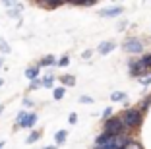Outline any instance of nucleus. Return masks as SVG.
<instances>
[{
  "label": "nucleus",
  "mask_w": 151,
  "mask_h": 149,
  "mask_svg": "<svg viewBox=\"0 0 151 149\" xmlns=\"http://www.w3.org/2000/svg\"><path fill=\"white\" fill-rule=\"evenodd\" d=\"M139 62L143 64V68H145V70H151V54H147V56L139 58Z\"/></svg>",
  "instance_id": "nucleus-12"
},
{
  "label": "nucleus",
  "mask_w": 151,
  "mask_h": 149,
  "mask_svg": "<svg viewBox=\"0 0 151 149\" xmlns=\"http://www.w3.org/2000/svg\"><path fill=\"white\" fill-rule=\"evenodd\" d=\"M2 147H4V141H0V149H2Z\"/></svg>",
  "instance_id": "nucleus-29"
},
{
  "label": "nucleus",
  "mask_w": 151,
  "mask_h": 149,
  "mask_svg": "<svg viewBox=\"0 0 151 149\" xmlns=\"http://www.w3.org/2000/svg\"><path fill=\"white\" fill-rule=\"evenodd\" d=\"M39 137H41V132H31V136H29V137H27V143H35V141L37 140H39Z\"/></svg>",
  "instance_id": "nucleus-13"
},
{
  "label": "nucleus",
  "mask_w": 151,
  "mask_h": 149,
  "mask_svg": "<svg viewBox=\"0 0 151 149\" xmlns=\"http://www.w3.org/2000/svg\"><path fill=\"white\" fill-rule=\"evenodd\" d=\"M111 99H112V101H126V95H124V93H120V91H116V93L111 95Z\"/></svg>",
  "instance_id": "nucleus-14"
},
{
  "label": "nucleus",
  "mask_w": 151,
  "mask_h": 149,
  "mask_svg": "<svg viewBox=\"0 0 151 149\" xmlns=\"http://www.w3.org/2000/svg\"><path fill=\"white\" fill-rule=\"evenodd\" d=\"M68 62H70V58H68V56H62L60 60L56 62V64H58V66H68Z\"/></svg>",
  "instance_id": "nucleus-21"
},
{
  "label": "nucleus",
  "mask_w": 151,
  "mask_h": 149,
  "mask_svg": "<svg viewBox=\"0 0 151 149\" xmlns=\"http://www.w3.org/2000/svg\"><path fill=\"white\" fill-rule=\"evenodd\" d=\"M0 50H2L4 54H8V53H10V45L6 43L4 39H0Z\"/></svg>",
  "instance_id": "nucleus-16"
},
{
  "label": "nucleus",
  "mask_w": 151,
  "mask_h": 149,
  "mask_svg": "<svg viewBox=\"0 0 151 149\" xmlns=\"http://www.w3.org/2000/svg\"><path fill=\"white\" fill-rule=\"evenodd\" d=\"M80 103H87V105H91V103H93V99H91V97H87V95H81L80 97Z\"/></svg>",
  "instance_id": "nucleus-20"
},
{
  "label": "nucleus",
  "mask_w": 151,
  "mask_h": 149,
  "mask_svg": "<svg viewBox=\"0 0 151 149\" xmlns=\"http://www.w3.org/2000/svg\"><path fill=\"white\" fill-rule=\"evenodd\" d=\"M64 93H66V89H64V87H56V89L52 91V97L56 99V101H60V99L64 97Z\"/></svg>",
  "instance_id": "nucleus-10"
},
{
  "label": "nucleus",
  "mask_w": 151,
  "mask_h": 149,
  "mask_svg": "<svg viewBox=\"0 0 151 149\" xmlns=\"http://www.w3.org/2000/svg\"><path fill=\"white\" fill-rule=\"evenodd\" d=\"M128 70H130V74H132V76H143L147 72L139 60H130L128 62Z\"/></svg>",
  "instance_id": "nucleus-5"
},
{
  "label": "nucleus",
  "mask_w": 151,
  "mask_h": 149,
  "mask_svg": "<svg viewBox=\"0 0 151 149\" xmlns=\"http://www.w3.org/2000/svg\"><path fill=\"white\" fill-rule=\"evenodd\" d=\"M99 14H101L103 18H116V16H120V14H122V6H116V8H109V10H101Z\"/></svg>",
  "instance_id": "nucleus-6"
},
{
  "label": "nucleus",
  "mask_w": 151,
  "mask_h": 149,
  "mask_svg": "<svg viewBox=\"0 0 151 149\" xmlns=\"http://www.w3.org/2000/svg\"><path fill=\"white\" fill-rule=\"evenodd\" d=\"M126 149H142V145H139L138 141H132V140H130V143L126 145Z\"/></svg>",
  "instance_id": "nucleus-19"
},
{
  "label": "nucleus",
  "mask_w": 151,
  "mask_h": 149,
  "mask_svg": "<svg viewBox=\"0 0 151 149\" xmlns=\"http://www.w3.org/2000/svg\"><path fill=\"white\" fill-rule=\"evenodd\" d=\"M0 68H2V58H0Z\"/></svg>",
  "instance_id": "nucleus-30"
},
{
  "label": "nucleus",
  "mask_w": 151,
  "mask_h": 149,
  "mask_svg": "<svg viewBox=\"0 0 151 149\" xmlns=\"http://www.w3.org/2000/svg\"><path fill=\"white\" fill-rule=\"evenodd\" d=\"M66 136H68V132H66V130L56 132V136H54V141H56L58 145H60V143H64V141H66Z\"/></svg>",
  "instance_id": "nucleus-9"
},
{
  "label": "nucleus",
  "mask_w": 151,
  "mask_h": 149,
  "mask_svg": "<svg viewBox=\"0 0 151 149\" xmlns=\"http://www.w3.org/2000/svg\"><path fill=\"white\" fill-rule=\"evenodd\" d=\"M111 112H112V109H107L105 112H103V116H105V118H109V116H111Z\"/></svg>",
  "instance_id": "nucleus-27"
},
{
  "label": "nucleus",
  "mask_w": 151,
  "mask_h": 149,
  "mask_svg": "<svg viewBox=\"0 0 151 149\" xmlns=\"http://www.w3.org/2000/svg\"><path fill=\"white\" fill-rule=\"evenodd\" d=\"M124 132H126V128H124V124L120 122L118 116H112V118L105 120V134H109V136H120Z\"/></svg>",
  "instance_id": "nucleus-2"
},
{
  "label": "nucleus",
  "mask_w": 151,
  "mask_h": 149,
  "mask_svg": "<svg viewBox=\"0 0 151 149\" xmlns=\"http://www.w3.org/2000/svg\"><path fill=\"white\" fill-rule=\"evenodd\" d=\"M45 149H56V147H54V145H49V147H45Z\"/></svg>",
  "instance_id": "nucleus-28"
},
{
  "label": "nucleus",
  "mask_w": 151,
  "mask_h": 149,
  "mask_svg": "<svg viewBox=\"0 0 151 149\" xmlns=\"http://www.w3.org/2000/svg\"><path fill=\"white\" fill-rule=\"evenodd\" d=\"M62 83H64V85H74L76 79L72 78V76H64V78H62Z\"/></svg>",
  "instance_id": "nucleus-17"
},
{
  "label": "nucleus",
  "mask_w": 151,
  "mask_h": 149,
  "mask_svg": "<svg viewBox=\"0 0 151 149\" xmlns=\"http://www.w3.org/2000/svg\"><path fill=\"white\" fill-rule=\"evenodd\" d=\"M76 120H78V114L72 112V114H70V118H68V122H70V124H76Z\"/></svg>",
  "instance_id": "nucleus-23"
},
{
  "label": "nucleus",
  "mask_w": 151,
  "mask_h": 149,
  "mask_svg": "<svg viewBox=\"0 0 151 149\" xmlns=\"http://www.w3.org/2000/svg\"><path fill=\"white\" fill-rule=\"evenodd\" d=\"M41 85H45V87H52V76H47V78L41 81Z\"/></svg>",
  "instance_id": "nucleus-18"
},
{
  "label": "nucleus",
  "mask_w": 151,
  "mask_h": 149,
  "mask_svg": "<svg viewBox=\"0 0 151 149\" xmlns=\"http://www.w3.org/2000/svg\"><path fill=\"white\" fill-rule=\"evenodd\" d=\"M124 50H126V53H132V54H138V53H142V50H143V45H142V41H139V39L132 37V39H126Z\"/></svg>",
  "instance_id": "nucleus-4"
},
{
  "label": "nucleus",
  "mask_w": 151,
  "mask_h": 149,
  "mask_svg": "<svg viewBox=\"0 0 151 149\" xmlns=\"http://www.w3.org/2000/svg\"><path fill=\"white\" fill-rule=\"evenodd\" d=\"M41 6H45V8H56V6H58V2H43Z\"/></svg>",
  "instance_id": "nucleus-22"
},
{
  "label": "nucleus",
  "mask_w": 151,
  "mask_h": 149,
  "mask_svg": "<svg viewBox=\"0 0 151 149\" xmlns=\"http://www.w3.org/2000/svg\"><path fill=\"white\" fill-rule=\"evenodd\" d=\"M8 16H10V18H18V16H19V12H18V10H10V12H8Z\"/></svg>",
  "instance_id": "nucleus-25"
},
{
  "label": "nucleus",
  "mask_w": 151,
  "mask_h": 149,
  "mask_svg": "<svg viewBox=\"0 0 151 149\" xmlns=\"http://www.w3.org/2000/svg\"><path fill=\"white\" fill-rule=\"evenodd\" d=\"M118 118H120V122L124 124L126 130H128V128H138L139 124H142V112H139L138 109H126Z\"/></svg>",
  "instance_id": "nucleus-1"
},
{
  "label": "nucleus",
  "mask_w": 151,
  "mask_h": 149,
  "mask_svg": "<svg viewBox=\"0 0 151 149\" xmlns=\"http://www.w3.org/2000/svg\"><path fill=\"white\" fill-rule=\"evenodd\" d=\"M35 120H37V114L35 112H19L18 114V118H16V128H31L33 124H35Z\"/></svg>",
  "instance_id": "nucleus-3"
},
{
  "label": "nucleus",
  "mask_w": 151,
  "mask_h": 149,
  "mask_svg": "<svg viewBox=\"0 0 151 149\" xmlns=\"http://www.w3.org/2000/svg\"><path fill=\"white\" fill-rule=\"evenodd\" d=\"M37 87H41V81L39 79H33L31 81V89H37Z\"/></svg>",
  "instance_id": "nucleus-24"
},
{
  "label": "nucleus",
  "mask_w": 151,
  "mask_h": 149,
  "mask_svg": "<svg viewBox=\"0 0 151 149\" xmlns=\"http://www.w3.org/2000/svg\"><path fill=\"white\" fill-rule=\"evenodd\" d=\"M114 48H116V45L112 43V41H105V43H101V45H99V48H97V50H99L101 54H109V53H112Z\"/></svg>",
  "instance_id": "nucleus-7"
},
{
  "label": "nucleus",
  "mask_w": 151,
  "mask_h": 149,
  "mask_svg": "<svg viewBox=\"0 0 151 149\" xmlns=\"http://www.w3.org/2000/svg\"><path fill=\"white\" fill-rule=\"evenodd\" d=\"M139 81H142L143 85H149V83H151V76H149V78H142Z\"/></svg>",
  "instance_id": "nucleus-26"
},
{
  "label": "nucleus",
  "mask_w": 151,
  "mask_h": 149,
  "mask_svg": "<svg viewBox=\"0 0 151 149\" xmlns=\"http://www.w3.org/2000/svg\"><path fill=\"white\" fill-rule=\"evenodd\" d=\"M139 107H142V110H147V109H149V107H151V95H149V97H145ZM142 110H139V112H142Z\"/></svg>",
  "instance_id": "nucleus-15"
},
{
  "label": "nucleus",
  "mask_w": 151,
  "mask_h": 149,
  "mask_svg": "<svg viewBox=\"0 0 151 149\" xmlns=\"http://www.w3.org/2000/svg\"><path fill=\"white\" fill-rule=\"evenodd\" d=\"M52 64H56V60H54V56H45L43 60L39 62V66H52Z\"/></svg>",
  "instance_id": "nucleus-11"
},
{
  "label": "nucleus",
  "mask_w": 151,
  "mask_h": 149,
  "mask_svg": "<svg viewBox=\"0 0 151 149\" xmlns=\"http://www.w3.org/2000/svg\"><path fill=\"white\" fill-rule=\"evenodd\" d=\"M25 76L31 79V81H33V79H37V76H39V66H31V68H27Z\"/></svg>",
  "instance_id": "nucleus-8"
}]
</instances>
